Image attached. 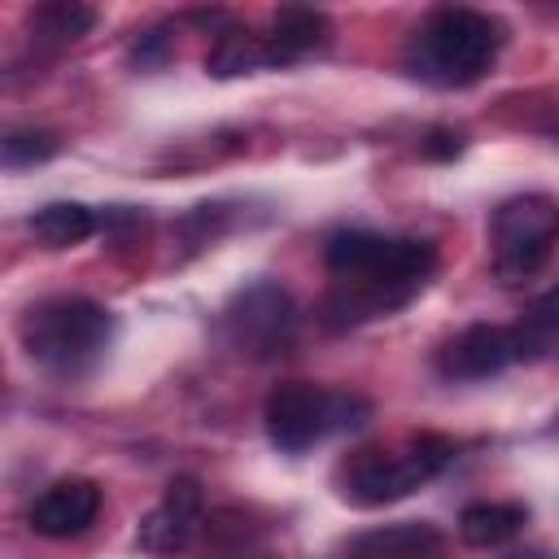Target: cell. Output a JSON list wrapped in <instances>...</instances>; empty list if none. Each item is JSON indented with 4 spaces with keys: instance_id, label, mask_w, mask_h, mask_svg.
I'll return each instance as SVG.
<instances>
[{
    "instance_id": "e0dca14e",
    "label": "cell",
    "mask_w": 559,
    "mask_h": 559,
    "mask_svg": "<svg viewBox=\"0 0 559 559\" xmlns=\"http://www.w3.org/2000/svg\"><path fill=\"white\" fill-rule=\"evenodd\" d=\"M92 26H96V9L70 4V0H52V4H39V9L31 13V35H35L39 44H74V39H83Z\"/></svg>"
},
{
    "instance_id": "4fadbf2b",
    "label": "cell",
    "mask_w": 559,
    "mask_h": 559,
    "mask_svg": "<svg viewBox=\"0 0 559 559\" xmlns=\"http://www.w3.org/2000/svg\"><path fill=\"white\" fill-rule=\"evenodd\" d=\"M528 524V511L520 502H467L459 515V537L476 550H493L511 542Z\"/></svg>"
},
{
    "instance_id": "8fae6325",
    "label": "cell",
    "mask_w": 559,
    "mask_h": 559,
    "mask_svg": "<svg viewBox=\"0 0 559 559\" xmlns=\"http://www.w3.org/2000/svg\"><path fill=\"white\" fill-rule=\"evenodd\" d=\"M441 555H445V537L428 520H397L367 528L345 550V559H441Z\"/></svg>"
},
{
    "instance_id": "ba28073f",
    "label": "cell",
    "mask_w": 559,
    "mask_h": 559,
    "mask_svg": "<svg viewBox=\"0 0 559 559\" xmlns=\"http://www.w3.org/2000/svg\"><path fill=\"white\" fill-rule=\"evenodd\" d=\"M205 524V493L197 476H175L162 493V502L140 520V550L148 555H179L188 550V542L197 537V528Z\"/></svg>"
},
{
    "instance_id": "ffe728a7",
    "label": "cell",
    "mask_w": 559,
    "mask_h": 559,
    "mask_svg": "<svg viewBox=\"0 0 559 559\" xmlns=\"http://www.w3.org/2000/svg\"><path fill=\"white\" fill-rule=\"evenodd\" d=\"M419 148H424V157H432V162H450V157H459L463 135H459V131H428Z\"/></svg>"
},
{
    "instance_id": "9c48e42d",
    "label": "cell",
    "mask_w": 559,
    "mask_h": 559,
    "mask_svg": "<svg viewBox=\"0 0 559 559\" xmlns=\"http://www.w3.org/2000/svg\"><path fill=\"white\" fill-rule=\"evenodd\" d=\"M511 362H520V345H515V328L502 323H472L437 354V371L445 380H489Z\"/></svg>"
},
{
    "instance_id": "5bb4252c",
    "label": "cell",
    "mask_w": 559,
    "mask_h": 559,
    "mask_svg": "<svg viewBox=\"0 0 559 559\" xmlns=\"http://www.w3.org/2000/svg\"><path fill=\"white\" fill-rule=\"evenodd\" d=\"M100 227V218L79 205V201H48L31 214V236L44 245V249H70V245H83L92 231Z\"/></svg>"
},
{
    "instance_id": "ac0fdd59",
    "label": "cell",
    "mask_w": 559,
    "mask_h": 559,
    "mask_svg": "<svg viewBox=\"0 0 559 559\" xmlns=\"http://www.w3.org/2000/svg\"><path fill=\"white\" fill-rule=\"evenodd\" d=\"M57 148H61V140H57L52 131H35V127H26V131H9V135H4L0 157H4L9 170H22V166H35V162L57 157Z\"/></svg>"
},
{
    "instance_id": "6da1fadb",
    "label": "cell",
    "mask_w": 559,
    "mask_h": 559,
    "mask_svg": "<svg viewBox=\"0 0 559 559\" xmlns=\"http://www.w3.org/2000/svg\"><path fill=\"white\" fill-rule=\"evenodd\" d=\"M323 262L332 271V293L323 301L328 328H358L411 306L437 271V249L428 240L349 227L328 236Z\"/></svg>"
},
{
    "instance_id": "7c38bea8",
    "label": "cell",
    "mask_w": 559,
    "mask_h": 559,
    "mask_svg": "<svg viewBox=\"0 0 559 559\" xmlns=\"http://www.w3.org/2000/svg\"><path fill=\"white\" fill-rule=\"evenodd\" d=\"M323 44H328V17L319 9H301V4L280 9L271 17V35H262L266 66H293Z\"/></svg>"
},
{
    "instance_id": "7a4b0ae2",
    "label": "cell",
    "mask_w": 559,
    "mask_h": 559,
    "mask_svg": "<svg viewBox=\"0 0 559 559\" xmlns=\"http://www.w3.org/2000/svg\"><path fill=\"white\" fill-rule=\"evenodd\" d=\"M498 48H502V26L489 13L445 4L415 26L402 66L411 79L428 87H472L493 70Z\"/></svg>"
},
{
    "instance_id": "52a82bcc",
    "label": "cell",
    "mask_w": 559,
    "mask_h": 559,
    "mask_svg": "<svg viewBox=\"0 0 559 559\" xmlns=\"http://www.w3.org/2000/svg\"><path fill=\"white\" fill-rule=\"evenodd\" d=\"M223 332L240 354L275 358L284 349H293V341L301 332V310L284 284L253 280L223 306Z\"/></svg>"
},
{
    "instance_id": "3957f363",
    "label": "cell",
    "mask_w": 559,
    "mask_h": 559,
    "mask_svg": "<svg viewBox=\"0 0 559 559\" xmlns=\"http://www.w3.org/2000/svg\"><path fill=\"white\" fill-rule=\"evenodd\" d=\"M17 336L35 367L57 376H83L105 358L114 341V314L92 297H48L22 314Z\"/></svg>"
},
{
    "instance_id": "5b68a950",
    "label": "cell",
    "mask_w": 559,
    "mask_h": 559,
    "mask_svg": "<svg viewBox=\"0 0 559 559\" xmlns=\"http://www.w3.org/2000/svg\"><path fill=\"white\" fill-rule=\"evenodd\" d=\"M450 459H454V445L437 432H419L393 450H358L341 467V493L354 507H384L437 480Z\"/></svg>"
},
{
    "instance_id": "8992f818",
    "label": "cell",
    "mask_w": 559,
    "mask_h": 559,
    "mask_svg": "<svg viewBox=\"0 0 559 559\" xmlns=\"http://www.w3.org/2000/svg\"><path fill=\"white\" fill-rule=\"evenodd\" d=\"M489 240H493V275L502 284H520L537 275L559 240V201L546 192H524L502 201L489 218Z\"/></svg>"
},
{
    "instance_id": "2e32d148",
    "label": "cell",
    "mask_w": 559,
    "mask_h": 559,
    "mask_svg": "<svg viewBox=\"0 0 559 559\" xmlns=\"http://www.w3.org/2000/svg\"><path fill=\"white\" fill-rule=\"evenodd\" d=\"M205 70L214 79H236V74H253V70H266V48H262V35H249L240 26H223L214 35V48L205 57Z\"/></svg>"
},
{
    "instance_id": "d6986e66",
    "label": "cell",
    "mask_w": 559,
    "mask_h": 559,
    "mask_svg": "<svg viewBox=\"0 0 559 559\" xmlns=\"http://www.w3.org/2000/svg\"><path fill=\"white\" fill-rule=\"evenodd\" d=\"M170 52H175V44H170V35H166L162 26H153V31H140V35L131 39V48H127L131 66H140V70H153V66H162Z\"/></svg>"
},
{
    "instance_id": "30bf717a",
    "label": "cell",
    "mask_w": 559,
    "mask_h": 559,
    "mask_svg": "<svg viewBox=\"0 0 559 559\" xmlns=\"http://www.w3.org/2000/svg\"><path fill=\"white\" fill-rule=\"evenodd\" d=\"M100 485L87 480V476H66V480H52L26 511V524L31 533L39 537H52V542H66V537H79L96 524L100 515Z\"/></svg>"
},
{
    "instance_id": "277c9868",
    "label": "cell",
    "mask_w": 559,
    "mask_h": 559,
    "mask_svg": "<svg viewBox=\"0 0 559 559\" xmlns=\"http://www.w3.org/2000/svg\"><path fill=\"white\" fill-rule=\"evenodd\" d=\"M262 419H266V437H271L275 450L306 454L310 445H319L332 432L362 428L371 419V406L358 393L323 389V384H310V380H288V384L271 389Z\"/></svg>"
},
{
    "instance_id": "9a60e30c",
    "label": "cell",
    "mask_w": 559,
    "mask_h": 559,
    "mask_svg": "<svg viewBox=\"0 0 559 559\" xmlns=\"http://www.w3.org/2000/svg\"><path fill=\"white\" fill-rule=\"evenodd\" d=\"M515 345H520V362L559 358V280L542 297H533V306L515 323Z\"/></svg>"
}]
</instances>
